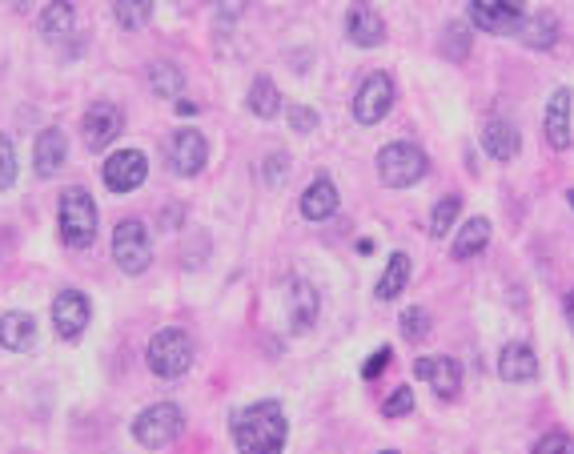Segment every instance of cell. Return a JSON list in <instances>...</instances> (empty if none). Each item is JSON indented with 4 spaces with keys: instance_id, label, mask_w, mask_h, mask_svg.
Listing matches in <instances>:
<instances>
[{
    "instance_id": "6da1fadb",
    "label": "cell",
    "mask_w": 574,
    "mask_h": 454,
    "mask_svg": "<svg viewBox=\"0 0 574 454\" xmlns=\"http://www.w3.org/2000/svg\"><path fill=\"white\" fill-rule=\"evenodd\" d=\"M290 438V422L277 402H253L233 414V446L237 454H281Z\"/></svg>"
},
{
    "instance_id": "7a4b0ae2",
    "label": "cell",
    "mask_w": 574,
    "mask_h": 454,
    "mask_svg": "<svg viewBox=\"0 0 574 454\" xmlns=\"http://www.w3.org/2000/svg\"><path fill=\"white\" fill-rule=\"evenodd\" d=\"M61 242L69 250H85L97 238V201L89 197V189L73 185L61 193Z\"/></svg>"
},
{
    "instance_id": "3957f363",
    "label": "cell",
    "mask_w": 574,
    "mask_h": 454,
    "mask_svg": "<svg viewBox=\"0 0 574 454\" xmlns=\"http://www.w3.org/2000/svg\"><path fill=\"white\" fill-rule=\"evenodd\" d=\"M197 350H193V338L177 326H165L149 338V350H145V362L157 378H181L189 366H193Z\"/></svg>"
},
{
    "instance_id": "277c9868",
    "label": "cell",
    "mask_w": 574,
    "mask_h": 454,
    "mask_svg": "<svg viewBox=\"0 0 574 454\" xmlns=\"http://www.w3.org/2000/svg\"><path fill=\"white\" fill-rule=\"evenodd\" d=\"M426 169H430L426 153H422L418 145H410V141H394V145H386V149L378 153V177H382V185H390V189H410V185H418V181L426 177Z\"/></svg>"
},
{
    "instance_id": "5b68a950",
    "label": "cell",
    "mask_w": 574,
    "mask_h": 454,
    "mask_svg": "<svg viewBox=\"0 0 574 454\" xmlns=\"http://www.w3.org/2000/svg\"><path fill=\"white\" fill-rule=\"evenodd\" d=\"M181 430H185V414L173 402H153L133 418V438L145 450H165L169 442H177Z\"/></svg>"
},
{
    "instance_id": "8992f818",
    "label": "cell",
    "mask_w": 574,
    "mask_h": 454,
    "mask_svg": "<svg viewBox=\"0 0 574 454\" xmlns=\"http://www.w3.org/2000/svg\"><path fill=\"white\" fill-rule=\"evenodd\" d=\"M113 262L125 270V274H145L149 262H153V242H149V230L145 221H121L113 230Z\"/></svg>"
},
{
    "instance_id": "52a82bcc",
    "label": "cell",
    "mask_w": 574,
    "mask_h": 454,
    "mask_svg": "<svg viewBox=\"0 0 574 454\" xmlns=\"http://www.w3.org/2000/svg\"><path fill=\"white\" fill-rule=\"evenodd\" d=\"M522 17H526V0H470L474 29L490 37H514Z\"/></svg>"
},
{
    "instance_id": "ba28073f",
    "label": "cell",
    "mask_w": 574,
    "mask_h": 454,
    "mask_svg": "<svg viewBox=\"0 0 574 454\" xmlns=\"http://www.w3.org/2000/svg\"><path fill=\"white\" fill-rule=\"evenodd\" d=\"M394 105V81L386 73H370L354 97V117L358 125H378Z\"/></svg>"
},
{
    "instance_id": "9c48e42d",
    "label": "cell",
    "mask_w": 574,
    "mask_h": 454,
    "mask_svg": "<svg viewBox=\"0 0 574 454\" xmlns=\"http://www.w3.org/2000/svg\"><path fill=\"white\" fill-rule=\"evenodd\" d=\"M121 129H125V117H121V109H117L113 101H97V105L85 113V121H81L85 145H89L93 153L109 149V145L121 137Z\"/></svg>"
},
{
    "instance_id": "30bf717a",
    "label": "cell",
    "mask_w": 574,
    "mask_h": 454,
    "mask_svg": "<svg viewBox=\"0 0 574 454\" xmlns=\"http://www.w3.org/2000/svg\"><path fill=\"white\" fill-rule=\"evenodd\" d=\"M205 161H209V145L197 129H177L169 137V169L177 177H197L205 169Z\"/></svg>"
},
{
    "instance_id": "8fae6325",
    "label": "cell",
    "mask_w": 574,
    "mask_h": 454,
    "mask_svg": "<svg viewBox=\"0 0 574 454\" xmlns=\"http://www.w3.org/2000/svg\"><path fill=\"white\" fill-rule=\"evenodd\" d=\"M89 318H93V306H89V298L81 290H61L53 298V326H57V334L65 342H77L85 334Z\"/></svg>"
},
{
    "instance_id": "7c38bea8",
    "label": "cell",
    "mask_w": 574,
    "mask_h": 454,
    "mask_svg": "<svg viewBox=\"0 0 574 454\" xmlns=\"http://www.w3.org/2000/svg\"><path fill=\"white\" fill-rule=\"evenodd\" d=\"M145 173H149V157L141 149H117L105 161V185L113 193H133L137 185H145Z\"/></svg>"
},
{
    "instance_id": "4fadbf2b",
    "label": "cell",
    "mask_w": 574,
    "mask_h": 454,
    "mask_svg": "<svg viewBox=\"0 0 574 454\" xmlns=\"http://www.w3.org/2000/svg\"><path fill=\"white\" fill-rule=\"evenodd\" d=\"M570 109H574V97L570 89H554L550 101H546V113H542V129H546V145L550 149H570L574 145V129H570Z\"/></svg>"
},
{
    "instance_id": "5bb4252c",
    "label": "cell",
    "mask_w": 574,
    "mask_h": 454,
    "mask_svg": "<svg viewBox=\"0 0 574 454\" xmlns=\"http://www.w3.org/2000/svg\"><path fill=\"white\" fill-rule=\"evenodd\" d=\"M414 374H418L438 398H458V390H462V370H458V362L446 358V354L418 358V362H414Z\"/></svg>"
},
{
    "instance_id": "9a60e30c",
    "label": "cell",
    "mask_w": 574,
    "mask_h": 454,
    "mask_svg": "<svg viewBox=\"0 0 574 454\" xmlns=\"http://www.w3.org/2000/svg\"><path fill=\"white\" fill-rule=\"evenodd\" d=\"M346 37L362 49H378L386 41V21L366 5V0H358V5H350V13H346Z\"/></svg>"
},
{
    "instance_id": "2e32d148",
    "label": "cell",
    "mask_w": 574,
    "mask_h": 454,
    "mask_svg": "<svg viewBox=\"0 0 574 454\" xmlns=\"http://www.w3.org/2000/svg\"><path fill=\"white\" fill-rule=\"evenodd\" d=\"M65 161H69V137H65L57 125L45 129V133H37V145H33V165H37V173H41V177H57Z\"/></svg>"
},
{
    "instance_id": "e0dca14e",
    "label": "cell",
    "mask_w": 574,
    "mask_h": 454,
    "mask_svg": "<svg viewBox=\"0 0 574 454\" xmlns=\"http://www.w3.org/2000/svg\"><path fill=\"white\" fill-rule=\"evenodd\" d=\"M0 346L13 350V354H29L37 346V318L25 310L0 314Z\"/></svg>"
},
{
    "instance_id": "ac0fdd59",
    "label": "cell",
    "mask_w": 574,
    "mask_h": 454,
    "mask_svg": "<svg viewBox=\"0 0 574 454\" xmlns=\"http://www.w3.org/2000/svg\"><path fill=\"white\" fill-rule=\"evenodd\" d=\"M482 149L494 157V161H514L518 157V129L506 121V117H490L486 129H482Z\"/></svg>"
},
{
    "instance_id": "d6986e66",
    "label": "cell",
    "mask_w": 574,
    "mask_h": 454,
    "mask_svg": "<svg viewBox=\"0 0 574 454\" xmlns=\"http://www.w3.org/2000/svg\"><path fill=\"white\" fill-rule=\"evenodd\" d=\"M498 374H502L506 382H530V378H538V358H534V350H530L526 342L502 346V354H498Z\"/></svg>"
},
{
    "instance_id": "ffe728a7",
    "label": "cell",
    "mask_w": 574,
    "mask_h": 454,
    "mask_svg": "<svg viewBox=\"0 0 574 454\" xmlns=\"http://www.w3.org/2000/svg\"><path fill=\"white\" fill-rule=\"evenodd\" d=\"M526 49H538V53H546V49H554L558 45V17L554 13H534V17H522V25H518V33H514Z\"/></svg>"
},
{
    "instance_id": "44dd1931",
    "label": "cell",
    "mask_w": 574,
    "mask_h": 454,
    "mask_svg": "<svg viewBox=\"0 0 574 454\" xmlns=\"http://www.w3.org/2000/svg\"><path fill=\"white\" fill-rule=\"evenodd\" d=\"M318 306H322V298H318V290L310 282H302V278L290 282V326L298 334H306L318 322Z\"/></svg>"
},
{
    "instance_id": "7402d4cb",
    "label": "cell",
    "mask_w": 574,
    "mask_h": 454,
    "mask_svg": "<svg viewBox=\"0 0 574 454\" xmlns=\"http://www.w3.org/2000/svg\"><path fill=\"white\" fill-rule=\"evenodd\" d=\"M302 213H306L310 221L334 217V213H338V185H334L330 177H318V181L302 193Z\"/></svg>"
},
{
    "instance_id": "603a6c76",
    "label": "cell",
    "mask_w": 574,
    "mask_h": 454,
    "mask_svg": "<svg viewBox=\"0 0 574 454\" xmlns=\"http://www.w3.org/2000/svg\"><path fill=\"white\" fill-rule=\"evenodd\" d=\"M486 242H490V221L486 217H470L462 230L454 234V246H450V254H454V262H470L474 254H482L486 250Z\"/></svg>"
},
{
    "instance_id": "cb8c5ba5",
    "label": "cell",
    "mask_w": 574,
    "mask_h": 454,
    "mask_svg": "<svg viewBox=\"0 0 574 454\" xmlns=\"http://www.w3.org/2000/svg\"><path fill=\"white\" fill-rule=\"evenodd\" d=\"M41 37L49 41V45H57V41H65L69 33H73V25H77V13H73V5L69 0H53V5L41 13Z\"/></svg>"
},
{
    "instance_id": "d4e9b609",
    "label": "cell",
    "mask_w": 574,
    "mask_h": 454,
    "mask_svg": "<svg viewBox=\"0 0 574 454\" xmlns=\"http://www.w3.org/2000/svg\"><path fill=\"white\" fill-rule=\"evenodd\" d=\"M249 113L261 117V121H273L281 113V93H277V85L269 77H253V85H249Z\"/></svg>"
},
{
    "instance_id": "484cf974",
    "label": "cell",
    "mask_w": 574,
    "mask_h": 454,
    "mask_svg": "<svg viewBox=\"0 0 574 454\" xmlns=\"http://www.w3.org/2000/svg\"><path fill=\"white\" fill-rule=\"evenodd\" d=\"M406 282H410V258H406V254H390V266L382 270L374 294H378L382 302H394V298L406 290Z\"/></svg>"
},
{
    "instance_id": "4316f807",
    "label": "cell",
    "mask_w": 574,
    "mask_h": 454,
    "mask_svg": "<svg viewBox=\"0 0 574 454\" xmlns=\"http://www.w3.org/2000/svg\"><path fill=\"white\" fill-rule=\"evenodd\" d=\"M113 17H117L121 29L137 33V29H145V25L153 21V0H117V5H113Z\"/></svg>"
},
{
    "instance_id": "83f0119b",
    "label": "cell",
    "mask_w": 574,
    "mask_h": 454,
    "mask_svg": "<svg viewBox=\"0 0 574 454\" xmlns=\"http://www.w3.org/2000/svg\"><path fill=\"white\" fill-rule=\"evenodd\" d=\"M458 217H462V197H442V201L434 205V213H430V234H434V238H446L454 225H458Z\"/></svg>"
},
{
    "instance_id": "f1b7e54d",
    "label": "cell",
    "mask_w": 574,
    "mask_h": 454,
    "mask_svg": "<svg viewBox=\"0 0 574 454\" xmlns=\"http://www.w3.org/2000/svg\"><path fill=\"white\" fill-rule=\"evenodd\" d=\"M181 85H185V81H181V73H177L173 65H153V69H149V89H153L157 97H165V101H169V97H181Z\"/></svg>"
},
{
    "instance_id": "f546056e",
    "label": "cell",
    "mask_w": 574,
    "mask_h": 454,
    "mask_svg": "<svg viewBox=\"0 0 574 454\" xmlns=\"http://www.w3.org/2000/svg\"><path fill=\"white\" fill-rule=\"evenodd\" d=\"M398 326H402V338L418 342V338H426V334H430V314H426L422 306H410V310L398 318Z\"/></svg>"
},
{
    "instance_id": "4dcf8cb0",
    "label": "cell",
    "mask_w": 574,
    "mask_h": 454,
    "mask_svg": "<svg viewBox=\"0 0 574 454\" xmlns=\"http://www.w3.org/2000/svg\"><path fill=\"white\" fill-rule=\"evenodd\" d=\"M17 181V145L13 137L0 133V189H9Z\"/></svg>"
},
{
    "instance_id": "1f68e13d",
    "label": "cell",
    "mask_w": 574,
    "mask_h": 454,
    "mask_svg": "<svg viewBox=\"0 0 574 454\" xmlns=\"http://www.w3.org/2000/svg\"><path fill=\"white\" fill-rule=\"evenodd\" d=\"M530 454H574V438L570 434H562V430H550L546 438H538L534 442V450Z\"/></svg>"
},
{
    "instance_id": "d6a6232c",
    "label": "cell",
    "mask_w": 574,
    "mask_h": 454,
    "mask_svg": "<svg viewBox=\"0 0 574 454\" xmlns=\"http://www.w3.org/2000/svg\"><path fill=\"white\" fill-rule=\"evenodd\" d=\"M442 53H446V57H458V61L470 53V37H466V25H462V21H454V25L446 29V45H442Z\"/></svg>"
},
{
    "instance_id": "836d02e7",
    "label": "cell",
    "mask_w": 574,
    "mask_h": 454,
    "mask_svg": "<svg viewBox=\"0 0 574 454\" xmlns=\"http://www.w3.org/2000/svg\"><path fill=\"white\" fill-rule=\"evenodd\" d=\"M410 410H414V390H410V386H398V390L386 398V406H382L386 418H402V414H410Z\"/></svg>"
},
{
    "instance_id": "e575fe53",
    "label": "cell",
    "mask_w": 574,
    "mask_h": 454,
    "mask_svg": "<svg viewBox=\"0 0 574 454\" xmlns=\"http://www.w3.org/2000/svg\"><path fill=\"white\" fill-rule=\"evenodd\" d=\"M285 121H290L294 133H314L318 129V113L310 105H294V109H285Z\"/></svg>"
},
{
    "instance_id": "d590c367",
    "label": "cell",
    "mask_w": 574,
    "mask_h": 454,
    "mask_svg": "<svg viewBox=\"0 0 574 454\" xmlns=\"http://www.w3.org/2000/svg\"><path fill=\"white\" fill-rule=\"evenodd\" d=\"M390 358H394V350H390V346L374 350V354H370V362L362 366V378H366V382H374V378H378V374H382V370L390 366Z\"/></svg>"
},
{
    "instance_id": "8d00e7d4",
    "label": "cell",
    "mask_w": 574,
    "mask_h": 454,
    "mask_svg": "<svg viewBox=\"0 0 574 454\" xmlns=\"http://www.w3.org/2000/svg\"><path fill=\"white\" fill-rule=\"evenodd\" d=\"M209 5L217 9V17H225V21H237V17L245 13V5H249V0H209Z\"/></svg>"
},
{
    "instance_id": "74e56055",
    "label": "cell",
    "mask_w": 574,
    "mask_h": 454,
    "mask_svg": "<svg viewBox=\"0 0 574 454\" xmlns=\"http://www.w3.org/2000/svg\"><path fill=\"white\" fill-rule=\"evenodd\" d=\"M177 113H181V117H193V113H197V105H193V101H177Z\"/></svg>"
},
{
    "instance_id": "f35d334b",
    "label": "cell",
    "mask_w": 574,
    "mask_h": 454,
    "mask_svg": "<svg viewBox=\"0 0 574 454\" xmlns=\"http://www.w3.org/2000/svg\"><path fill=\"white\" fill-rule=\"evenodd\" d=\"M566 318L574 322V290H570V298H566Z\"/></svg>"
},
{
    "instance_id": "ab89813d",
    "label": "cell",
    "mask_w": 574,
    "mask_h": 454,
    "mask_svg": "<svg viewBox=\"0 0 574 454\" xmlns=\"http://www.w3.org/2000/svg\"><path fill=\"white\" fill-rule=\"evenodd\" d=\"M566 197H570V209H574V189H570V193H566Z\"/></svg>"
},
{
    "instance_id": "60d3db41",
    "label": "cell",
    "mask_w": 574,
    "mask_h": 454,
    "mask_svg": "<svg viewBox=\"0 0 574 454\" xmlns=\"http://www.w3.org/2000/svg\"><path fill=\"white\" fill-rule=\"evenodd\" d=\"M382 454H398V450H382Z\"/></svg>"
}]
</instances>
